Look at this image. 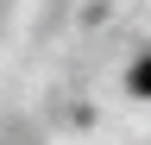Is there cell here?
<instances>
[{"label": "cell", "instance_id": "obj_1", "mask_svg": "<svg viewBox=\"0 0 151 145\" xmlns=\"http://www.w3.org/2000/svg\"><path fill=\"white\" fill-rule=\"evenodd\" d=\"M126 82H132V95H145V101H151V57L132 63V76H126Z\"/></svg>", "mask_w": 151, "mask_h": 145}]
</instances>
